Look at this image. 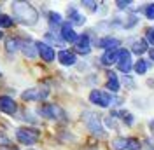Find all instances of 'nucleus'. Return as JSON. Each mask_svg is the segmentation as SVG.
<instances>
[{
  "mask_svg": "<svg viewBox=\"0 0 154 150\" xmlns=\"http://www.w3.org/2000/svg\"><path fill=\"white\" fill-rule=\"evenodd\" d=\"M21 44H23V42H19L18 38H9V40L5 42V49H7L9 52H16L18 49H21Z\"/></svg>",
  "mask_w": 154,
  "mask_h": 150,
  "instance_id": "20",
  "label": "nucleus"
},
{
  "mask_svg": "<svg viewBox=\"0 0 154 150\" xmlns=\"http://www.w3.org/2000/svg\"><path fill=\"white\" fill-rule=\"evenodd\" d=\"M2 37H4V33H2V32H0V38H2Z\"/></svg>",
  "mask_w": 154,
  "mask_h": 150,
  "instance_id": "33",
  "label": "nucleus"
},
{
  "mask_svg": "<svg viewBox=\"0 0 154 150\" xmlns=\"http://www.w3.org/2000/svg\"><path fill=\"white\" fill-rule=\"evenodd\" d=\"M49 25H51V26H60V25H63V23H61V16H60L58 12H49Z\"/></svg>",
  "mask_w": 154,
  "mask_h": 150,
  "instance_id": "23",
  "label": "nucleus"
},
{
  "mask_svg": "<svg viewBox=\"0 0 154 150\" xmlns=\"http://www.w3.org/2000/svg\"><path fill=\"white\" fill-rule=\"evenodd\" d=\"M149 150H154V148H149Z\"/></svg>",
  "mask_w": 154,
  "mask_h": 150,
  "instance_id": "34",
  "label": "nucleus"
},
{
  "mask_svg": "<svg viewBox=\"0 0 154 150\" xmlns=\"http://www.w3.org/2000/svg\"><path fill=\"white\" fill-rule=\"evenodd\" d=\"M119 52H121V49H112V51H105L103 52V56H102V63L105 66H110L117 63V59H119Z\"/></svg>",
  "mask_w": 154,
  "mask_h": 150,
  "instance_id": "13",
  "label": "nucleus"
},
{
  "mask_svg": "<svg viewBox=\"0 0 154 150\" xmlns=\"http://www.w3.org/2000/svg\"><path fill=\"white\" fill-rule=\"evenodd\" d=\"M149 128H151V131L154 133V121H151V122H149Z\"/></svg>",
  "mask_w": 154,
  "mask_h": 150,
  "instance_id": "32",
  "label": "nucleus"
},
{
  "mask_svg": "<svg viewBox=\"0 0 154 150\" xmlns=\"http://www.w3.org/2000/svg\"><path fill=\"white\" fill-rule=\"evenodd\" d=\"M149 56H151V59L154 61V49H151V51H149Z\"/></svg>",
  "mask_w": 154,
  "mask_h": 150,
  "instance_id": "31",
  "label": "nucleus"
},
{
  "mask_svg": "<svg viewBox=\"0 0 154 150\" xmlns=\"http://www.w3.org/2000/svg\"><path fill=\"white\" fill-rule=\"evenodd\" d=\"M0 150H18V148H16V147H12V145H11V148H5V145H2Z\"/></svg>",
  "mask_w": 154,
  "mask_h": 150,
  "instance_id": "30",
  "label": "nucleus"
},
{
  "mask_svg": "<svg viewBox=\"0 0 154 150\" xmlns=\"http://www.w3.org/2000/svg\"><path fill=\"white\" fill-rule=\"evenodd\" d=\"M112 115L121 117V119H123V122H125V124H128V126H131V124H133V115H131L130 112H126V110H121V112H112Z\"/></svg>",
  "mask_w": 154,
  "mask_h": 150,
  "instance_id": "21",
  "label": "nucleus"
},
{
  "mask_svg": "<svg viewBox=\"0 0 154 150\" xmlns=\"http://www.w3.org/2000/svg\"><path fill=\"white\" fill-rule=\"evenodd\" d=\"M46 38H48V40H51L53 44H56V46H61V44H63V38H58V37H54L53 33H46Z\"/></svg>",
  "mask_w": 154,
  "mask_h": 150,
  "instance_id": "26",
  "label": "nucleus"
},
{
  "mask_svg": "<svg viewBox=\"0 0 154 150\" xmlns=\"http://www.w3.org/2000/svg\"><path fill=\"white\" fill-rule=\"evenodd\" d=\"M75 51L79 54H88L91 51V42H89V35H79V40L75 42Z\"/></svg>",
  "mask_w": 154,
  "mask_h": 150,
  "instance_id": "11",
  "label": "nucleus"
},
{
  "mask_svg": "<svg viewBox=\"0 0 154 150\" xmlns=\"http://www.w3.org/2000/svg\"><path fill=\"white\" fill-rule=\"evenodd\" d=\"M89 101L96 106H102V108H107V106H110L112 103V96L105 91H100V89H95V91H91L89 93Z\"/></svg>",
  "mask_w": 154,
  "mask_h": 150,
  "instance_id": "5",
  "label": "nucleus"
},
{
  "mask_svg": "<svg viewBox=\"0 0 154 150\" xmlns=\"http://www.w3.org/2000/svg\"><path fill=\"white\" fill-rule=\"evenodd\" d=\"M61 38L65 42H72V44H75L77 40H79V35L72 28V23H63L61 25Z\"/></svg>",
  "mask_w": 154,
  "mask_h": 150,
  "instance_id": "10",
  "label": "nucleus"
},
{
  "mask_svg": "<svg viewBox=\"0 0 154 150\" xmlns=\"http://www.w3.org/2000/svg\"><path fill=\"white\" fill-rule=\"evenodd\" d=\"M112 148L116 150H140L142 148V143L137 140V138H125V136H119L112 140Z\"/></svg>",
  "mask_w": 154,
  "mask_h": 150,
  "instance_id": "3",
  "label": "nucleus"
},
{
  "mask_svg": "<svg viewBox=\"0 0 154 150\" xmlns=\"http://www.w3.org/2000/svg\"><path fill=\"white\" fill-rule=\"evenodd\" d=\"M131 49H133V52H137V54H144L145 51L149 49L147 47V40H142V38L135 40L133 44H131Z\"/></svg>",
  "mask_w": 154,
  "mask_h": 150,
  "instance_id": "18",
  "label": "nucleus"
},
{
  "mask_svg": "<svg viewBox=\"0 0 154 150\" xmlns=\"http://www.w3.org/2000/svg\"><path fill=\"white\" fill-rule=\"evenodd\" d=\"M82 121L86 124V128L95 136H105V131L102 128V121H100V117L95 112H84L82 113Z\"/></svg>",
  "mask_w": 154,
  "mask_h": 150,
  "instance_id": "2",
  "label": "nucleus"
},
{
  "mask_svg": "<svg viewBox=\"0 0 154 150\" xmlns=\"http://www.w3.org/2000/svg\"><path fill=\"white\" fill-rule=\"evenodd\" d=\"M58 59H60V63H61L63 66H72V65H75V63H77L75 54H74V52H70V51H60Z\"/></svg>",
  "mask_w": 154,
  "mask_h": 150,
  "instance_id": "14",
  "label": "nucleus"
},
{
  "mask_svg": "<svg viewBox=\"0 0 154 150\" xmlns=\"http://www.w3.org/2000/svg\"><path fill=\"white\" fill-rule=\"evenodd\" d=\"M11 25H12V19H11L9 16H5V14H2V16H0V26H2V28H7Z\"/></svg>",
  "mask_w": 154,
  "mask_h": 150,
  "instance_id": "24",
  "label": "nucleus"
},
{
  "mask_svg": "<svg viewBox=\"0 0 154 150\" xmlns=\"http://www.w3.org/2000/svg\"><path fill=\"white\" fill-rule=\"evenodd\" d=\"M12 10H14V14H16V18L19 19V23H23V25H35L38 21V12L35 7H32L30 4L26 2H14L12 4Z\"/></svg>",
  "mask_w": 154,
  "mask_h": 150,
  "instance_id": "1",
  "label": "nucleus"
},
{
  "mask_svg": "<svg viewBox=\"0 0 154 150\" xmlns=\"http://www.w3.org/2000/svg\"><path fill=\"white\" fill-rule=\"evenodd\" d=\"M49 96V91L46 87H33V89H26L25 93L21 94V98L25 101H40V100H46Z\"/></svg>",
  "mask_w": 154,
  "mask_h": 150,
  "instance_id": "6",
  "label": "nucleus"
},
{
  "mask_svg": "<svg viewBox=\"0 0 154 150\" xmlns=\"http://www.w3.org/2000/svg\"><path fill=\"white\" fill-rule=\"evenodd\" d=\"M40 115H44L46 119H56V121L65 119V112L58 105H44L40 108Z\"/></svg>",
  "mask_w": 154,
  "mask_h": 150,
  "instance_id": "7",
  "label": "nucleus"
},
{
  "mask_svg": "<svg viewBox=\"0 0 154 150\" xmlns=\"http://www.w3.org/2000/svg\"><path fill=\"white\" fill-rule=\"evenodd\" d=\"M145 16L149 19H154V4H149V5L145 7Z\"/></svg>",
  "mask_w": 154,
  "mask_h": 150,
  "instance_id": "27",
  "label": "nucleus"
},
{
  "mask_svg": "<svg viewBox=\"0 0 154 150\" xmlns=\"http://www.w3.org/2000/svg\"><path fill=\"white\" fill-rule=\"evenodd\" d=\"M0 75H2V74H0Z\"/></svg>",
  "mask_w": 154,
  "mask_h": 150,
  "instance_id": "35",
  "label": "nucleus"
},
{
  "mask_svg": "<svg viewBox=\"0 0 154 150\" xmlns=\"http://www.w3.org/2000/svg\"><path fill=\"white\" fill-rule=\"evenodd\" d=\"M82 5H84V7H88V9H91V10H96V2H89V0H84V2H82Z\"/></svg>",
  "mask_w": 154,
  "mask_h": 150,
  "instance_id": "29",
  "label": "nucleus"
},
{
  "mask_svg": "<svg viewBox=\"0 0 154 150\" xmlns=\"http://www.w3.org/2000/svg\"><path fill=\"white\" fill-rule=\"evenodd\" d=\"M117 66L123 74H130V70L133 68V63H131V52L128 49H121L119 52V59H117Z\"/></svg>",
  "mask_w": 154,
  "mask_h": 150,
  "instance_id": "8",
  "label": "nucleus"
},
{
  "mask_svg": "<svg viewBox=\"0 0 154 150\" xmlns=\"http://www.w3.org/2000/svg\"><path fill=\"white\" fill-rule=\"evenodd\" d=\"M145 38H147V42H151V44L154 46V26L145 30Z\"/></svg>",
  "mask_w": 154,
  "mask_h": 150,
  "instance_id": "25",
  "label": "nucleus"
},
{
  "mask_svg": "<svg viewBox=\"0 0 154 150\" xmlns=\"http://www.w3.org/2000/svg\"><path fill=\"white\" fill-rule=\"evenodd\" d=\"M109 80H107V89L109 91H114V93H117L119 91V79H117V75L114 74V72H109Z\"/></svg>",
  "mask_w": 154,
  "mask_h": 150,
  "instance_id": "17",
  "label": "nucleus"
},
{
  "mask_svg": "<svg viewBox=\"0 0 154 150\" xmlns=\"http://www.w3.org/2000/svg\"><path fill=\"white\" fill-rule=\"evenodd\" d=\"M96 46L102 47V49H107V51H112V49H117L119 40L114 38V37H103V38H100V40L96 42Z\"/></svg>",
  "mask_w": 154,
  "mask_h": 150,
  "instance_id": "15",
  "label": "nucleus"
},
{
  "mask_svg": "<svg viewBox=\"0 0 154 150\" xmlns=\"http://www.w3.org/2000/svg\"><path fill=\"white\" fill-rule=\"evenodd\" d=\"M130 4H131L130 0H117V2H116V5H117L119 9H126V7H128Z\"/></svg>",
  "mask_w": 154,
  "mask_h": 150,
  "instance_id": "28",
  "label": "nucleus"
},
{
  "mask_svg": "<svg viewBox=\"0 0 154 150\" xmlns=\"http://www.w3.org/2000/svg\"><path fill=\"white\" fill-rule=\"evenodd\" d=\"M135 70H137V74H145L147 70H149V61H145V59H138L137 63H135Z\"/></svg>",
  "mask_w": 154,
  "mask_h": 150,
  "instance_id": "22",
  "label": "nucleus"
},
{
  "mask_svg": "<svg viewBox=\"0 0 154 150\" xmlns=\"http://www.w3.org/2000/svg\"><path fill=\"white\" fill-rule=\"evenodd\" d=\"M40 133L33 128H19L16 131V138H18L19 143H25V145H33L35 141L38 140Z\"/></svg>",
  "mask_w": 154,
  "mask_h": 150,
  "instance_id": "4",
  "label": "nucleus"
},
{
  "mask_svg": "<svg viewBox=\"0 0 154 150\" xmlns=\"http://www.w3.org/2000/svg\"><path fill=\"white\" fill-rule=\"evenodd\" d=\"M37 51H38V54L42 56V59L48 61V63H51V61L56 58L54 49L49 46V44H46V42H37Z\"/></svg>",
  "mask_w": 154,
  "mask_h": 150,
  "instance_id": "9",
  "label": "nucleus"
},
{
  "mask_svg": "<svg viewBox=\"0 0 154 150\" xmlns=\"http://www.w3.org/2000/svg\"><path fill=\"white\" fill-rule=\"evenodd\" d=\"M68 16H70L74 25H84V21H86V18L82 14H79L75 9H68Z\"/></svg>",
  "mask_w": 154,
  "mask_h": 150,
  "instance_id": "19",
  "label": "nucleus"
},
{
  "mask_svg": "<svg viewBox=\"0 0 154 150\" xmlns=\"http://www.w3.org/2000/svg\"><path fill=\"white\" fill-rule=\"evenodd\" d=\"M21 51L25 52V56L26 58H35L38 54L37 42H30V40H26L25 44H21Z\"/></svg>",
  "mask_w": 154,
  "mask_h": 150,
  "instance_id": "16",
  "label": "nucleus"
},
{
  "mask_svg": "<svg viewBox=\"0 0 154 150\" xmlns=\"http://www.w3.org/2000/svg\"><path fill=\"white\" fill-rule=\"evenodd\" d=\"M16 101L11 98V96H0V110L4 113H14L16 112Z\"/></svg>",
  "mask_w": 154,
  "mask_h": 150,
  "instance_id": "12",
  "label": "nucleus"
}]
</instances>
